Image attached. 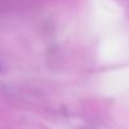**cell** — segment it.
I'll list each match as a JSON object with an SVG mask.
<instances>
[]
</instances>
